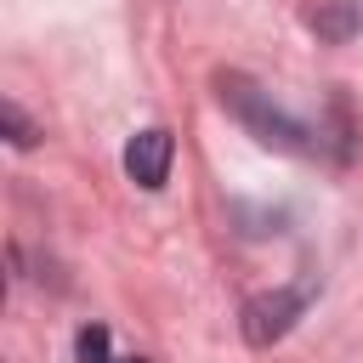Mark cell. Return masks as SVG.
<instances>
[{"label": "cell", "instance_id": "obj_5", "mask_svg": "<svg viewBox=\"0 0 363 363\" xmlns=\"http://www.w3.org/2000/svg\"><path fill=\"white\" fill-rule=\"evenodd\" d=\"M0 119H6V136H11V147H34V142H40L34 119H28L17 102H0Z\"/></svg>", "mask_w": 363, "mask_h": 363}, {"label": "cell", "instance_id": "obj_1", "mask_svg": "<svg viewBox=\"0 0 363 363\" xmlns=\"http://www.w3.org/2000/svg\"><path fill=\"white\" fill-rule=\"evenodd\" d=\"M216 85H221L227 113H233V119H238L255 142L284 147V153H306V147H312V130H306L295 113H284V108L272 102V91H261L255 79H244V74H221Z\"/></svg>", "mask_w": 363, "mask_h": 363}, {"label": "cell", "instance_id": "obj_6", "mask_svg": "<svg viewBox=\"0 0 363 363\" xmlns=\"http://www.w3.org/2000/svg\"><path fill=\"white\" fill-rule=\"evenodd\" d=\"M74 352H79V363H119V357H108V329L102 323H85L79 340H74Z\"/></svg>", "mask_w": 363, "mask_h": 363}, {"label": "cell", "instance_id": "obj_4", "mask_svg": "<svg viewBox=\"0 0 363 363\" xmlns=\"http://www.w3.org/2000/svg\"><path fill=\"white\" fill-rule=\"evenodd\" d=\"M312 28H318L323 40H346V34L357 28V0H329L323 11H312Z\"/></svg>", "mask_w": 363, "mask_h": 363}, {"label": "cell", "instance_id": "obj_2", "mask_svg": "<svg viewBox=\"0 0 363 363\" xmlns=\"http://www.w3.org/2000/svg\"><path fill=\"white\" fill-rule=\"evenodd\" d=\"M170 159H176V136L164 125H147L125 142V176L142 187V193H159L170 182Z\"/></svg>", "mask_w": 363, "mask_h": 363}, {"label": "cell", "instance_id": "obj_3", "mask_svg": "<svg viewBox=\"0 0 363 363\" xmlns=\"http://www.w3.org/2000/svg\"><path fill=\"white\" fill-rule=\"evenodd\" d=\"M306 312V289H272V295H255L244 306V340L250 346H272L295 329V318Z\"/></svg>", "mask_w": 363, "mask_h": 363}]
</instances>
